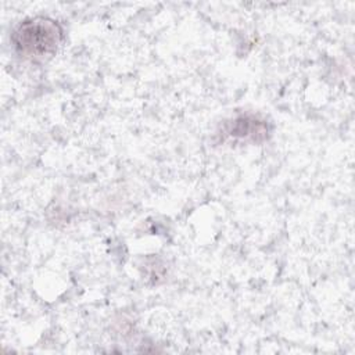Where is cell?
Returning <instances> with one entry per match:
<instances>
[{
  "label": "cell",
  "instance_id": "obj_1",
  "mask_svg": "<svg viewBox=\"0 0 355 355\" xmlns=\"http://www.w3.org/2000/svg\"><path fill=\"white\" fill-rule=\"evenodd\" d=\"M62 39L60 25L49 18H33L18 25L12 35L15 49L31 58L51 55Z\"/></svg>",
  "mask_w": 355,
  "mask_h": 355
}]
</instances>
